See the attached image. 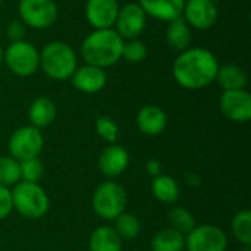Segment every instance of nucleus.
<instances>
[{
  "label": "nucleus",
  "instance_id": "1",
  "mask_svg": "<svg viewBox=\"0 0 251 251\" xmlns=\"http://www.w3.org/2000/svg\"><path fill=\"white\" fill-rule=\"evenodd\" d=\"M219 63L215 54L203 47H190L174 63L175 81L187 90H200L216 79Z\"/></svg>",
  "mask_w": 251,
  "mask_h": 251
},
{
  "label": "nucleus",
  "instance_id": "2",
  "mask_svg": "<svg viewBox=\"0 0 251 251\" xmlns=\"http://www.w3.org/2000/svg\"><path fill=\"white\" fill-rule=\"evenodd\" d=\"M124 38L112 28L96 29L81 44V53L87 65L109 68L122 57Z\"/></svg>",
  "mask_w": 251,
  "mask_h": 251
},
{
  "label": "nucleus",
  "instance_id": "3",
  "mask_svg": "<svg viewBox=\"0 0 251 251\" xmlns=\"http://www.w3.org/2000/svg\"><path fill=\"white\" fill-rule=\"evenodd\" d=\"M40 66L49 78L65 81L76 71L78 60L71 46L63 41H51L40 53Z\"/></svg>",
  "mask_w": 251,
  "mask_h": 251
},
{
  "label": "nucleus",
  "instance_id": "4",
  "mask_svg": "<svg viewBox=\"0 0 251 251\" xmlns=\"http://www.w3.org/2000/svg\"><path fill=\"white\" fill-rule=\"evenodd\" d=\"M10 193L13 210L26 219H40L50 209V199L38 182L19 181Z\"/></svg>",
  "mask_w": 251,
  "mask_h": 251
},
{
  "label": "nucleus",
  "instance_id": "5",
  "mask_svg": "<svg viewBox=\"0 0 251 251\" xmlns=\"http://www.w3.org/2000/svg\"><path fill=\"white\" fill-rule=\"evenodd\" d=\"M128 197L125 188L116 181L101 182L93 193L91 206L94 213L104 221H115L126 209Z\"/></svg>",
  "mask_w": 251,
  "mask_h": 251
},
{
  "label": "nucleus",
  "instance_id": "6",
  "mask_svg": "<svg viewBox=\"0 0 251 251\" xmlns=\"http://www.w3.org/2000/svg\"><path fill=\"white\" fill-rule=\"evenodd\" d=\"M3 60L12 74L18 76H31L40 68V53L28 41L12 43L3 54Z\"/></svg>",
  "mask_w": 251,
  "mask_h": 251
},
{
  "label": "nucleus",
  "instance_id": "7",
  "mask_svg": "<svg viewBox=\"0 0 251 251\" xmlns=\"http://www.w3.org/2000/svg\"><path fill=\"white\" fill-rule=\"evenodd\" d=\"M44 147V138L38 128L25 125L13 131L9 138V153L18 162L38 157Z\"/></svg>",
  "mask_w": 251,
  "mask_h": 251
},
{
  "label": "nucleus",
  "instance_id": "8",
  "mask_svg": "<svg viewBox=\"0 0 251 251\" xmlns=\"http://www.w3.org/2000/svg\"><path fill=\"white\" fill-rule=\"evenodd\" d=\"M226 249L228 237L225 231L212 224L196 225L193 231L185 235L187 251H226Z\"/></svg>",
  "mask_w": 251,
  "mask_h": 251
},
{
  "label": "nucleus",
  "instance_id": "9",
  "mask_svg": "<svg viewBox=\"0 0 251 251\" xmlns=\"http://www.w3.org/2000/svg\"><path fill=\"white\" fill-rule=\"evenodd\" d=\"M19 15L25 25L44 29L57 19V6L53 0H19Z\"/></svg>",
  "mask_w": 251,
  "mask_h": 251
},
{
  "label": "nucleus",
  "instance_id": "10",
  "mask_svg": "<svg viewBox=\"0 0 251 251\" xmlns=\"http://www.w3.org/2000/svg\"><path fill=\"white\" fill-rule=\"evenodd\" d=\"M224 116L237 124H246L251 119V96L244 90L224 91L219 101Z\"/></svg>",
  "mask_w": 251,
  "mask_h": 251
},
{
  "label": "nucleus",
  "instance_id": "11",
  "mask_svg": "<svg viewBox=\"0 0 251 251\" xmlns=\"http://www.w3.org/2000/svg\"><path fill=\"white\" fill-rule=\"evenodd\" d=\"M116 32L122 38H135L138 37L146 26V13L138 3H126L119 7L116 16Z\"/></svg>",
  "mask_w": 251,
  "mask_h": 251
},
{
  "label": "nucleus",
  "instance_id": "12",
  "mask_svg": "<svg viewBox=\"0 0 251 251\" xmlns=\"http://www.w3.org/2000/svg\"><path fill=\"white\" fill-rule=\"evenodd\" d=\"M182 13L185 22L197 29H209L218 19V7L212 0H188Z\"/></svg>",
  "mask_w": 251,
  "mask_h": 251
},
{
  "label": "nucleus",
  "instance_id": "13",
  "mask_svg": "<svg viewBox=\"0 0 251 251\" xmlns=\"http://www.w3.org/2000/svg\"><path fill=\"white\" fill-rule=\"evenodd\" d=\"M119 12L118 0H88L85 4V16L96 29L112 28Z\"/></svg>",
  "mask_w": 251,
  "mask_h": 251
},
{
  "label": "nucleus",
  "instance_id": "14",
  "mask_svg": "<svg viewBox=\"0 0 251 251\" xmlns=\"http://www.w3.org/2000/svg\"><path fill=\"white\" fill-rule=\"evenodd\" d=\"M99 169L107 178H118L121 176L128 165H129V154L128 151L118 144H109L104 147L99 156Z\"/></svg>",
  "mask_w": 251,
  "mask_h": 251
},
{
  "label": "nucleus",
  "instance_id": "15",
  "mask_svg": "<svg viewBox=\"0 0 251 251\" xmlns=\"http://www.w3.org/2000/svg\"><path fill=\"white\" fill-rule=\"evenodd\" d=\"M71 79H72L74 87L78 91L85 93V94H96L104 88L107 76L101 68L85 65V66L76 68Z\"/></svg>",
  "mask_w": 251,
  "mask_h": 251
},
{
  "label": "nucleus",
  "instance_id": "16",
  "mask_svg": "<svg viewBox=\"0 0 251 251\" xmlns=\"http://www.w3.org/2000/svg\"><path fill=\"white\" fill-rule=\"evenodd\" d=\"M168 125V116L163 109L154 104H147L141 107L137 113L138 129L149 137L160 135Z\"/></svg>",
  "mask_w": 251,
  "mask_h": 251
},
{
  "label": "nucleus",
  "instance_id": "17",
  "mask_svg": "<svg viewBox=\"0 0 251 251\" xmlns=\"http://www.w3.org/2000/svg\"><path fill=\"white\" fill-rule=\"evenodd\" d=\"M138 4L146 15L171 22L182 15L185 0H140Z\"/></svg>",
  "mask_w": 251,
  "mask_h": 251
},
{
  "label": "nucleus",
  "instance_id": "18",
  "mask_svg": "<svg viewBox=\"0 0 251 251\" xmlns=\"http://www.w3.org/2000/svg\"><path fill=\"white\" fill-rule=\"evenodd\" d=\"M57 115L56 104L47 97H37L28 109V118L32 126L41 129L49 126Z\"/></svg>",
  "mask_w": 251,
  "mask_h": 251
},
{
  "label": "nucleus",
  "instance_id": "19",
  "mask_svg": "<svg viewBox=\"0 0 251 251\" xmlns=\"http://www.w3.org/2000/svg\"><path fill=\"white\" fill-rule=\"evenodd\" d=\"M151 194L162 203L175 204L181 197V188L175 178L160 174L151 179Z\"/></svg>",
  "mask_w": 251,
  "mask_h": 251
},
{
  "label": "nucleus",
  "instance_id": "20",
  "mask_svg": "<svg viewBox=\"0 0 251 251\" xmlns=\"http://www.w3.org/2000/svg\"><path fill=\"white\" fill-rule=\"evenodd\" d=\"M90 251H122V240L113 229V226L96 228L88 240Z\"/></svg>",
  "mask_w": 251,
  "mask_h": 251
},
{
  "label": "nucleus",
  "instance_id": "21",
  "mask_svg": "<svg viewBox=\"0 0 251 251\" xmlns=\"http://www.w3.org/2000/svg\"><path fill=\"white\" fill-rule=\"evenodd\" d=\"M166 41L168 44L179 51H184L191 47L193 43V32L190 25L185 22L182 16L169 22L166 29Z\"/></svg>",
  "mask_w": 251,
  "mask_h": 251
},
{
  "label": "nucleus",
  "instance_id": "22",
  "mask_svg": "<svg viewBox=\"0 0 251 251\" xmlns=\"http://www.w3.org/2000/svg\"><path fill=\"white\" fill-rule=\"evenodd\" d=\"M150 249L151 251H184L185 235L172 228H163L153 235L150 241Z\"/></svg>",
  "mask_w": 251,
  "mask_h": 251
},
{
  "label": "nucleus",
  "instance_id": "23",
  "mask_svg": "<svg viewBox=\"0 0 251 251\" xmlns=\"http://www.w3.org/2000/svg\"><path fill=\"white\" fill-rule=\"evenodd\" d=\"M216 79L224 88V91L244 90L247 85V72L238 65H225L219 66Z\"/></svg>",
  "mask_w": 251,
  "mask_h": 251
},
{
  "label": "nucleus",
  "instance_id": "24",
  "mask_svg": "<svg viewBox=\"0 0 251 251\" xmlns=\"http://www.w3.org/2000/svg\"><path fill=\"white\" fill-rule=\"evenodd\" d=\"M231 231L234 238L244 247L251 246V212L244 209L235 213L231 222Z\"/></svg>",
  "mask_w": 251,
  "mask_h": 251
},
{
  "label": "nucleus",
  "instance_id": "25",
  "mask_svg": "<svg viewBox=\"0 0 251 251\" xmlns=\"http://www.w3.org/2000/svg\"><path fill=\"white\" fill-rule=\"evenodd\" d=\"M168 219H169V225H171L169 228L178 231L182 235H187L196 226V219H194L193 213L188 209L181 207V206L172 207Z\"/></svg>",
  "mask_w": 251,
  "mask_h": 251
},
{
  "label": "nucleus",
  "instance_id": "26",
  "mask_svg": "<svg viewBox=\"0 0 251 251\" xmlns=\"http://www.w3.org/2000/svg\"><path fill=\"white\" fill-rule=\"evenodd\" d=\"M113 229L121 237V240H134L141 231V222L135 215L124 212L115 219Z\"/></svg>",
  "mask_w": 251,
  "mask_h": 251
},
{
  "label": "nucleus",
  "instance_id": "27",
  "mask_svg": "<svg viewBox=\"0 0 251 251\" xmlns=\"http://www.w3.org/2000/svg\"><path fill=\"white\" fill-rule=\"evenodd\" d=\"M21 181L19 162L10 156H0V185L13 187Z\"/></svg>",
  "mask_w": 251,
  "mask_h": 251
},
{
  "label": "nucleus",
  "instance_id": "28",
  "mask_svg": "<svg viewBox=\"0 0 251 251\" xmlns=\"http://www.w3.org/2000/svg\"><path fill=\"white\" fill-rule=\"evenodd\" d=\"M96 132L107 144H116L119 138V126L109 116H100L96 121Z\"/></svg>",
  "mask_w": 251,
  "mask_h": 251
},
{
  "label": "nucleus",
  "instance_id": "29",
  "mask_svg": "<svg viewBox=\"0 0 251 251\" xmlns=\"http://www.w3.org/2000/svg\"><path fill=\"white\" fill-rule=\"evenodd\" d=\"M21 166V181L38 182L44 175V165L38 157L19 162Z\"/></svg>",
  "mask_w": 251,
  "mask_h": 251
},
{
  "label": "nucleus",
  "instance_id": "30",
  "mask_svg": "<svg viewBox=\"0 0 251 251\" xmlns=\"http://www.w3.org/2000/svg\"><path fill=\"white\" fill-rule=\"evenodd\" d=\"M122 57L126 60V62H131V63H138V62H143L146 57H147V47L143 41L140 40H129L128 43H124V47H122Z\"/></svg>",
  "mask_w": 251,
  "mask_h": 251
},
{
  "label": "nucleus",
  "instance_id": "31",
  "mask_svg": "<svg viewBox=\"0 0 251 251\" xmlns=\"http://www.w3.org/2000/svg\"><path fill=\"white\" fill-rule=\"evenodd\" d=\"M13 210L12 193L7 187L0 185V221L6 219Z\"/></svg>",
  "mask_w": 251,
  "mask_h": 251
},
{
  "label": "nucleus",
  "instance_id": "32",
  "mask_svg": "<svg viewBox=\"0 0 251 251\" xmlns=\"http://www.w3.org/2000/svg\"><path fill=\"white\" fill-rule=\"evenodd\" d=\"M6 34L12 43L22 41L25 35V24L22 21H10L6 26Z\"/></svg>",
  "mask_w": 251,
  "mask_h": 251
},
{
  "label": "nucleus",
  "instance_id": "33",
  "mask_svg": "<svg viewBox=\"0 0 251 251\" xmlns=\"http://www.w3.org/2000/svg\"><path fill=\"white\" fill-rule=\"evenodd\" d=\"M146 169L151 176H157L162 174V163L157 159H149L146 162Z\"/></svg>",
  "mask_w": 251,
  "mask_h": 251
},
{
  "label": "nucleus",
  "instance_id": "34",
  "mask_svg": "<svg viewBox=\"0 0 251 251\" xmlns=\"http://www.w3.org/2000/svg\"><path fill=\"white\" fill-rule=\"evenodd\" d=\"M185 182L190 187H199V185H201V178L197 174H187L185 175Z\"/></svg>",
  "mask_w": 251,
  "mask_h": 251
},
{
  "label": "nucleus",
  "instance_id": "35",
  "mask_svg": "<svg viewBox=\"0 0 251 251\" xmlns=\"http://www.w3.org/2000/svg\"><path fill=\"white\" fill-rule=\"evenodd\" d=\"M3 54H4V51H3V49H1V46H0V65H1V62H3Z\"/></svg>",
  "mask_w": 251,
  "mask_h": 251
},
{
  "label": "nucleus",
  "instance_id": "36",
  "mask_svg": "<svg viewBox=\"0 0 251 251\" xmlns=\"http://www.w3.org/2000/svg\"><path fill=\"white\" fill-rule=\"evenodd\" d=\"M250 247H251V246H247V247H244V250H243V251H251Z\"/></svg>",
  "mask_w": 251,
  "mask_h": 251
},
{
  "label": "nucleus",
  "instance_id": "37",
  "mask_svg": "<svg viewBox=\"0 0 251 251\" xmlns=\"http://www.w3.org/2000/svg\"><path fill=\"white\" fill-rule=\"evenodd\" d=\"M1 1H3V0H0V3H1Z\"/></svg>",
  "mask_w": 251,
  "mask_h": 251
}]
</instances>
